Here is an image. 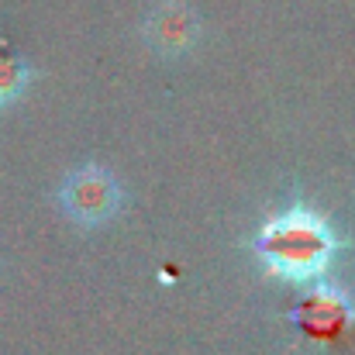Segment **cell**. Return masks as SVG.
Masks as SVG:
<instances>
[{
  "instance_id": "obj_1",
  "label": "cell",
  "mask_w": 355,
  "mask_h": 355,
  "mask_svg": "<svg viewBox=\"0 0 355 355\" xmlns=\"http://www.w3.org/2000/svg\"><path fill=\"white\" fill-rule=\"evenodd\" d=\"M255 248H259L262 262L269 266V272L293 279V283H311L328 269V262L338 248V238L321 214H314L307 207H293V211L276 214L259 232Z\"/></svg>"
},
{
  "instance_id": "obj_5",
  "label": "cell",
  "mask_w": 355,
  "mask_h": 355,
  "mask_svg": "<svg viewBox=\"0 0 355 355\" xmlns=\"http://www.w3.org/2000/svg\"><path fill=\"white\" fill-rule=\"evenodd\" d=\"M28 80H31L28 62H24V59H17V55L0 52V107L14 104V101L24 94Z\"/></svg>"
},
{
  "instance_id": "obj_3",
  "label": "cell",
  "mask_w": 355,
  "mask_h": 355,
  "mask_svg": "<svg viewBox=\"0 0 355 355\" xmlns=\"http://www.w3.org/2000/svg\"><path fill=\"white\" fill-rule=\"evenodd\" d=\"M148 49L162 59H180L197 49L200 42V17L183 0H162L155 10H148L141 28Z\"/></svg>"
},
{
  "instance_id": "obj_4",
  "label": "cell",
  "mask_w": 355,
  "mask_h": 355,
  "mask_svg": "<svg viewBox=\"0 0 355 355\" xmlns=\"http://www.w3.org/2000/svg\"><path fill=\"white\" fill-rule=\"evenodd\" d=\"M293 318H297L311 335L328 338V335L342 331V328L352 321L355 311H352V304H349V297H345L342 290L318 286V290H311V293L300 300V307L293 311Z\"/></svg>"
},
{
  "instance_id": "obj_2",
  "label": "cell",
  "mask_w": 355,
  "mask_h": 355,
  "mask_svg": "<svg viewBox=\"0 0 355 355\" xmlns=\"http://www.w3.org/2000/svg\"><path fill=\"white\" fill-rule=\"evenodd\" d=\"M59 204H62L69 221H76L83 228H101V225L118 218L124 193H121V183L114 180V173H107L97 162H87L62 180Z\"/></svg>"
}]
</instances>
